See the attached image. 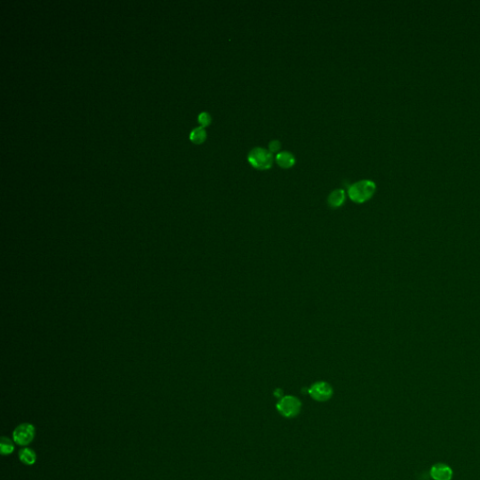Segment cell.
I'll list each match as a JSON object with an SVG mask.
<instances>
[{
  "instance_id": "obj_1",
  "label": "cell",
  "mask_w": 480,
  "mask_h": 480,
  "mask_svg": "<svg viewBox=\"0 0 480 480\" xmlns=\"http://www.w3.org/2000/svg\"><path fill=\"white\" fill-rule=\"evenodd\" d=\"M376 191V185L369 179L359 180L352 184L348 189V195L353 202L362 203L369 201Z\"/></svg>"
},
{
  "instance_id": "obj_2",
  "label": "cell",
  "mask_w": 480,
  "mask_h": 480,
  "mask_svg": "<svg viewBox=\"0 0 480 480\" xmlns=\"http://www.w3.org/2000/svg\"><path fill=\"white\" fill-rule=\"evenodd\" d=\"M248 160L252 166L258 170H267L272 166L274 157L269 150L258 147L250 151Z\"/></svg>"
},
{
  "instance_id": "obj_3",
  "label": "cell",
  "mask_w": 480,
  "mask_h": 480,
  "mask_svg": "<svg viewBox=\"0 0 480 480\" xmlns=\"http://www.w3.org/2000/svg\"><path fill=\"white\" fill-rule=\"evenodd\" d=\"M301 402L294 396H284L277 404L278 412L284 417L292 418L298 416L301 411Z\"/></svg>"
},
{
  "instance_id": "obj_4",
  "label": "cell",
  "mask_w": 480,
  "mask_h": 480,
  "mask_svg": "<svg viewBox=\"0 0 480 480\" xmlns=\"http://www.w3.org/2000/svg\"><path fill=\"white\" fill-rule=\"evenodd\" d=\"M13 441L19 446L29 445L35 437V427L32 424L24 423L16 428L12 433Z\"/></svg>"
},
{
  "instance_id": "obj_5",
  "label": "cell",
  "mask_w": 480,
  "mask_h": 480,
  "mask_svg": "<svg viewBox=\"0 0 480 480\" xmlns=\"http://www.w3.org/2000/svg\"><path fill=\"white\" fill-rule=\"evenodd\" d=\"M309 394L317 402H327L333 396V388L327 382H316L309 387Z\"/></svg>"
},
{
  "instance_id": "obj_6",
  "label": "cell",
  "mask_w": 480,
  "mask_h": 480,
  "mask_svg": "<svg viewBox=\"0 0 480 480\" xmlns=\"http://www.w3.org/2000/svg\"><path fill=\"white\" fill-rule=\"evenodd\" d=\"M452 469L444 463H437L430 469V476L434 480H451Z\"/></svg>"
},
{
  "instance_id": "obj_7",
  "label": "cell",
  "mask_w": 480,
  "mask_h": 480,
  "mask_svg": "<svg viewBox=\"0 0 480 480\" xmlns=\"http://www.w3.org/2000/svg\"><path fill=\"white\" fill-rule=\"evenodd\" d=\"M276 161L278 164L284 169H288L295 165L296 158L295 156L288 151L278 152L276 156Z\"/></svg>"
},
{
  "instance_id": "obj_8",
  "label": "cell",
  "mask_w": 480,
  "mask_h": 480,
  "mask_svg": "<svg viewBox=\"0 0 480 480\" xmlns=\"http://www.w3.org/2000/svg\"><path fill=\"white\" fill-rule=\"evenodd\" d=\"M346 195L345 192L342 189H338L331 192L328 198V203L330 205L332 208H337L342 206L343 203L345 202Z\"/></svg>"
},
{
  "instance_id": "obj_9",
  "label": "cell",
  "mask_w": 480,
  "mask_h": 480,
  "mask_svg": "<svg viewBox=\"0 0 480 480\" xmlns=\"http://www.w3.org/2000/svg\"><path fill=\"white\" fill-rule=\"evenodd\" d=\"M19 459L26 465H32L36 462L37 455L31 448H23L19 451Z\"/></svg>"
},
{
  "instance_id": "obj_10",
  "label": "cell",
  "mask_w": 480,
  "mask_h": 480,
  "mask_svg": "<svg viewBox=\"0 0 480 480\" xmlns=\"http://www.w3.org/2000/svg\"><path fill=\"white\" fill-rule=\"evenodd\" d=\"M206 139V131L203 127L193 128L190 133V140L194 144H202Z\"/></svg>"
},
{
  "instance_id": "obj_11",
  "label": "cell",
  "mask_w": 480,
  "mask_h": 480,
  "mask_svg": "<svg viewBox=\"0 0 480 480\" xmlns=\"http://www.w3.org/2000/svg\"><path fill=\"white\" fill-rule=\"evenodd\" d=\"M0 448L2 455H10L14 450V445L11 439L3 436L0 441Z\"/></svg>"
},
{
  "instance_id": "obj_12",
  "label": "cell",
  "mask_w": 480,
  "mask_h": 480,
  "mask_svg": "<svg viewBox=\"0 0 480 480\" xmlns=\"http://www.w3.org/2000/svg\"><path fill=\"white\" fill-rule=\"evenodd\" d=\"M198 122L201 124V127L204 128L211 123V116L206 112H202L198 116Z\"/></svg>"
},
{
  "instance_id": "obj_13",
  "label": "cell",
  "mask_w": 480,
  "mask_h": 480,
  "mask_svg": "<svg viewBox=\"0 0 480 480\" xmlns=\"http://www.w3.org/2000/svg\"><path fill=\"white\" fill-rule=\"evenodd\" d=\"M281 148V145H280V142L278 140H272L269 145H268V150L273 154V153H277L280 150Z\"/></svg>"
}]
</instances>
